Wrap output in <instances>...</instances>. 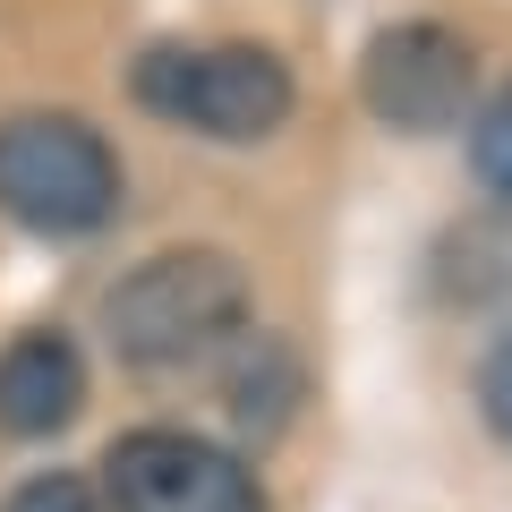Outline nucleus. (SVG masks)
I'll list each match as a JSON object with an SVG mask.
<instances>
[{"mask_svg": "<svg viewBox=\"0 0 512 512\" xmlns=\"http://www.w3.org/2000/svg\"><path fill=\"white\" fill-rule=\"evenodd\" d=\"M111 350L128 367H188L248 325V274L222 248H163L103 299Z\"/></svg>", "mask_w": 512, "mask_h": 512, "instance_id": "f257e3e1", "label": "nucleus"}, {"mask_svg": "<svg viewBox=\"0 0 512 512\" xmlns=\"http://www.w3.org/2000/svg\"><path fill=\"white\" fill-rule=\"evenodd\" d=\"M0 214L43 239H86L120 214V154L77 111L0 120Z\"/></svg>", "mask_w": 512, "mask_h": 512, "instance_id": "f03ea898", "label": "nucleus"}, {"mask_svg": "<svg viewBox=\"0 0 512 512\" xmlns=\"http://www.w3.org/2000/svg\"><path fill=\"white\" fill-rule=\"evenodd\" d=\"M128 94L154 120H180L197 137H222V146L274 137L291 120V69L265 43H154L128 69Z\"/></svg>", "mask_w": 512, "mask_h": 512, "instance_id": "7ed1b4c3", "label": "nucleus"}, {"mask_svg": "<svg viewBox=\"0 0 512 512\" xmlns=\"http://www.w3.org/2000/svg\"><path fill=\"white\" fill-rule=\"evenodd\" d=\"M111 512H274L256 470L188 427H137L103 453Z\"/></svg>", "mask_w": 512, "mask_h": 512, "instance_id": "20e7f679", "label": "nucleus"}, {"mask_svg": "<svg viewBox=\"0 0 512 512\" xmlns=\"http://www.w3.org/2000/svg\"><path fill=\"white\" fill-rule=\"evenodd\" d=\"M359 94L367 111H376L384 128H410V137H436V128L461 120V103H470V43L453 35V26H384L376 43H367L359 60Z\"/></svg>", "mask_w": 512, "mask_h": 512, "instance_id": "39448f33", "label": "nucleus"}, {"mask_svg": "<svg viewBox=\"0 0 512 512\" xmlns=\"http://www.w3.org/2000/svg\"><path fill=\"white\" fill-rule=\"evenodd\" d=\"M77 402H86V359L69 333L35 325L0 350V427L9 436H52L77 419Z\"/></svg>", "mask_w": 512, "mask_h": 512, "instance_id": "423d86ee", "label": "nucleus"}, {"mask_svg": "<svg viewBox=\"0 0 512 512\" xmlns=\"http://www.w3.org/2000/svg\"><path fill=\"white\" fill-rule=\"evenodd\" d=\"M470 163H478V180H487L495 197L512 205V86L495 94L487 111H478V128H470Z\"/></svg>", "mask_w": 512, "mask_h": 512, "instance_id": "0eeeda50", "label": "nucleus"}, {"mask_svg": "<svg viewBox=\"0 0 512 512\" xmlns=\"http://www.w3.org/2000/svg\"><path fill=\"white\" fill-rule=\"evenodd\" d=\"M0 512H94V487H86V478H69V470H43V478H26Z\"/></svg>", "mask_w": 512, "mask_h": 512, "instance_id": "6e6552de", "label": "nucleus"}, {"mask_svg": "<svg viewBox=\"0 0 512 512\" xmlns=\"http://www.w3.org/2000/svg\"><path fill=\"white\" fill-rule=\"evenodd\" d=\"M478 410H487V427L512 444V333L487 350V367H478Z\"/></svg>", "mask_w": 512, "mask_h": 512, "instance_id": "1a4fd4ad", "label": "nucleus"}]
</instances>
